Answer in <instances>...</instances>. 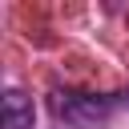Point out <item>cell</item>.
<instances>
[{"instance_id":"cell-2","label":"cell","mask_w":129,"mask_h":129,"mask_svg":"<svg viewBox=\"0 0 129 129\" xmlns=\"http://www.w3.org/2000/svg\"><path fill=\"white\" fill-rule=\"evenodd\" d=\"M4 129H36L32 97H24L20 89H8L4 93Z\"/></svg>"},{"instance_id":"cell-1","label":"cell","mask_w":129,"mask_h":129,"mask_svg":"<svg viewBox=\"0 0 129 129\" xmlns=\"http://www.w3.org/2000/svg\"><path fill=\"white\" fill-rule=\"evenodd\" d=\"M125 101V93H117V97H105V93H77V89H60V93H52V117L60 121V125H69V129H97L117 105Z\"/></svg>"}]
</instances>
